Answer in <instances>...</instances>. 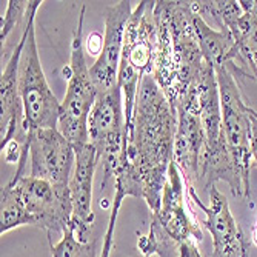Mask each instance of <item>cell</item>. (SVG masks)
<instances>
[{
	"mask_svg": "<svg viewBox=\"0 0 257 257\" xmlns=\"http://www.w3.org/2000/svg\"><path fill=\"white\" fill-rule=\"evenodd\" d=\"M185 180L173 160L168 168V179L162 194V206L153 219L159 223L163 232L177 245L180 243H200L203 232L200 223L196 220L193 211L185 203Z\"/></svg>",
	"mask_w": 257,
	"mask_h": 257,
	"instance_id": "cell-11",
	"label": "cell"
},
{
	"mask_svg": "<svg viewBox=\"0 0 257 257\" xmlns=\"http://www.w3.org/2000/svg\"><path fill=\"white\" fill-rule=\"evenodd\" d=\"M88 134L89 144L96 150L99 163H102V188L105 190L109 180H114L119 171L130 162V131L125 119L123 96L119 85L105 92H99L89 114Z\"/></svg>",
	"mask_w": 257,
	"mask_h": 257,
	"instance_id": "cell-5",
	"label": "cell"
},
{
	"mask_svg": "<svg viewBox=\"0 0 257 257\" xmlns=\"http://www.w3.org/2000/svg\"><path fill=\"white\" fill-rule=\"evenodd\" d=\"M76 150V167L69 180V194L73 202V219L71 228L76 237L88 243L94 225V213H92V182L94 173L99 165L96 150L91 144L74 148Z\"/></svg>",
	"mask_w": 257,
	"mask_h": 257,
	"instance_id": "cell-14",
	"label": "cell"
},
{
	"mask_svg": "<svg viewBox=\"0 0 257 257\" xmlns=\"http://www.w3.org/2000/svg\"><path fill=\"white\" fill-rule=\"evenodd\" d=\"M7 186L25 209L31 226L46 231L50 243L54 236L63 237L71 228L73 202L69 185H53L33 176H13Z\"/></svg>",
	"mask_w": 257,
	"mask_h": 257,
	"instance_id": "cell-7",
	"label": "cell"
},
{
	"mask_svg": "<svg viewBox=\"0 0 257 257\" xmlns=\"http://www.w3.org/2000/svg\"><path fill=\"white\" fill-rule=\"evenodd\" d=\"M249 122H251V157L252 167H257V111L249 108Z\"/></svg>",
	"mask_w": 257,
	"mask_h": 257,
	"instance_id": "cell-20",
	"label": "cell"
},
{
	"mask_svg": "<svg viewBox=\"0 0 257 257\" xmlns=\"http://www.w3.org/2000/svg\"><path fill=\"white\" fill-rule=\"evenodd\" d=\"M251 240L254 242V245L257 246V217L254 220V225H252V231H251Z\"/></svg>",
	"mask_w": 257,
	"mask_h": 257,
	"instance_id": "cell-23",
	"label": "cell"
},
{
	"mask_svg": "<svg viewBox=\"0 0 257 257\" xmlns=\"http://www.w3.org/2000/svg\"><path fill=\"white\" fill-rule=\"evenodd\" d=\"M236 42V65L246 77L257 80V17L245 13L232 28L228 30Z\"/></svg>",
	"mask_w": 257,
	"mask_h": 257,
	"instance_id": "cell-16",
	"label": "cell"
},
{
	"mask_svg": "<svg viewBox=\"0 0 257 257\" xmlns=\"http://www.w3.org/2000/svg\"><path fill=\"white\" fill-rule=\"evenodd\" d=\"M153 16L156 22L153 77L176 109L206 60L194 30L191 2H154Z\"/></svg>",
	"mask_w": 257,
	"mask_h": 257,
	"instance_id": "cell-2",
	"label": "cell"
},
{
	"mask_svg": "<svg viewBox=\"0 0 257 257\" xmlns=\"http://www.w3.org/2000/svg\"><path fill=\"white\" fill-rule=\"evenodd\" d=\"M248 248V246H246ZM245 248V251H243V254H242V257H248V249Z\"/></svg>",
	"mask_w": 257,
	"mask_h": 257,
	"instance_id": "cell-24",
	"label": "cell"
},
{
	"mask_svg": "<svg viewBox=\"0 0 257 257\" xmlns=\"http://www.w3.org/2000/svg\"><path fill=\"white\" fill-rule=\"evenodd\" d=\"M86 43H88V51H89V54L99 57V54L102 51V46H103L102 36L99 33H91L89 37H88V40H86Z\"/></svg>",
	"mask_w": 257,
	"mask_h": 257,
	"instance_id": "cell-21",
	"label": "cell"
},
{
	"mask_svg": "<svg viewBox=\"0 0 257 257\" xmlns=\"http://www.w3.org/2000/svg\"><path fill=\"white\" fill-rule=\"evenodd\" d=\"M0 213H2L0 214V234L2 236L14 228L31 225L25 209L22 208V205L7 185L2 188V194H0Z\"/></svg>",
	"mask_w": 257,
	"mask_h": 257,
	"instance_id": "cell-17",
	"label": "cell"
},
{
	"mask_svg": "<svg viewBox=\"0 0 257 257\" xmlns=\"http://www.w3.org/2000/svg\"><path fill=\"white\" fill-rule=\"evenodd\" d=\"M30 134L31 173L36 179L68 186L76 167L74 145L59 128H42Z\"/></svg>",
	"mask_w": 257,
	"mask_h": 257,
	"instance_id": "cell-10",
	"label": "cell"
},
{
	"mask_svg": "<svg viewBox=\"0 0 257 257\" xmlns=\"http://www.w3.org/2000/svg\"><path fill=\"white\" fill-rule=\"evenodd\" d=\"M43 2L31 0L27 11V43L19 66V94L28 133L42 128H59L60 102L53 94L39 57L36 42V13Z\"/></svg>",
	"mask_w": 257,
	"mask_h": 257,
	"instance_id": "cell-4",
	"label": "cell"
},
{
	"mask_svg": "<svg viewBox=\"0 0 257 257\" xmlns=\"http://www.w3.org/2000/svg\"><path fill=\"white\" fill-rule=\"evenodd\" d=\"M239 4L245 13H249L257 17V0H240Z\"/></svg>",
	"mask_w": 257,
	"mask_h": 257,
	"instance_id": "cell-22",
	"label": "cell"
},
{
	"mask_svg": "<svg viewBox=\"0 0 257 257\" xmlns=\"http://www.w3.org/2000/svg\"><path fill=\"white\" fill-rule=\"evenodd\" d=\"M177 112L162 92L153 74L140 83L130 131V170L151 214L162 206V194L174 160Z\"/></svg>",
	"mask_w": 257,
	"mask_h": 257,
	"instance_id": "cell-1",
	"label": "cell"
},
{
	"mask_svg": "<svg viewBox=\"0 0 257 257\" xmlns=\"http://www.w3.org/2000/svg\"><path fill=\"white\" fill-rule=\"evenodd\" d=\"M193 22L202 54L213 69L226 65L228 62H236V42L228 30L213 28L197 14H194Z\"/></svg>",
	"mask_w": 257,
	"mask_h": 257,
	"instance_id": "cell-15",
	"label": "cell"
},
{
	"mask_svg": "<svg viewBox=\"0 0 257 257\" xmlns=\"http://www.w3.org/2000/svg\"><path fill=\"white\" fill-rule=\"evenodd\" d=\"M216 77L219 85L222 122L226 148L232 162L234 171L246 193L251 196L249 190V171L252 168L251 157V122H249V105L245 103L236 76L229 71L226 65L217 66Z\"/></svg>",
	"mask_w": 257,
	"mask_h": 257,
	"instance_id": "cell-8",
	"label": "cell"
},
{
	"mask_svg": "<svg viewBox=\"0 0 257 257\" xmlns=\"http://www.w3.org/2000/svg\"><path fill=\"white\" fill-rule=\"evenodd\" d=\"M131 2L120 0L105 11V34L102 51L89 66V76L97 92H105L117 85V73L123 50L126 25L131 19Z\"/></svg>",
	"mask_w": 257,
	"mask_h": 257,
	"instance_id": "cell-13",
	"label": "cell"
},
{
	"mask_svg": "<svg viewBox=\"0 0 257 257\" xmlns=\"http://www.w3.org/2000/svg\"><path fill=\"white\" fill-rule=\"evenodd\" d=\"M7 11L2 17V23H0V42H2V54L5 53V45L8 42V37L11 36L13 30L20 25V22H25L27 11L30 2L25 0H10L7 2Z\"/></svg>",
	"mask_w": 257,
	"mask_h": 257,
	"instance_id": "cell-19",
	"label": "cell"
},
{
	"mask_svg": "<svg viewBox=\"0 0 257 257\" xmlns=\"http://www.w3.org/2000/svg\"><path fill=\"white\" fill-rule=\"evenodd\" d=\"M177 133L174 144V162L185 185H199L200 160L205 150V131L200 117L196 79L176 105Z\"/></svg>",
	"mask_w": 257,
	"mask_h": 257,
	"instance_id": "cell-9",
	"label": "cell"
},
{
	"mask_svg": "<svg viewBox=\"0 0 257 257\" xmlns=\"http://www.w3.org/2000/svg\"><path fill=\"white\" fill-rule=\"evenodd\" d=\"M51 257H97L96 242H80L74 229L69 228L57 243H50Z\"/></svg>",
	"mask_w": 257,
	"mask_h": 257,
	"instance_id": "cell-18",
	"label": "cell"
},
{
	"mask_svg": "<svg viewBox=\"0 0 257 257\" xmlns=\"http://www.w3.org/2000/svg\"><path fill=\"white\" fill-rule=\"evenodd\" d=\"M186 188H188L190 200L206 216L202 225L213 237L211 257H242L248 246V240L232 217L226 197L217 190V186H211L208 190L209 205H205L200 202L194 186L186 185Z\"/></svg>",
	"mask_w": 257,
	"mask_h": 257,
	"instance_id": "cell-12",
	"label": "cell"
},
{
	"mask_svg": "<svg viewBox=\"0 0 257 257\" xmlns=\"http://www.w3.org/2000/svg\"><path fill=\"white\" fill-rule=\"evenodd\" d=\"M153 8L154 2H139L125 31L117 85L123 96L128 131H131L140 83L147 74H153L156 56V22Z\"/></svg>",
	"mask_w": 257,
	"mask_h": 257,
	"instance_id": "cell-3",
	"label": "cell"
},
{
	"mask_svg": "<svg viewBox=\"0 0 257 257\" xmlns=\"http://www.w3.org/2000/svg\"><path fill=\"white\" fill-rule=\"evenodd\" d=\"M83 5L79 14L77 27L73 33L71 42V60L68 65V86L65 97L60 102L59 130L74 145V148L89 144L88 120L91 109L94 106L99 92L91 80L89 68L85 59L83 48Z\"/></svg>",
	"mask_w": 257,
	"mask_h": 257,
	"instance_id": "cell-6",
	"label": "cell"
}]
</instances>
